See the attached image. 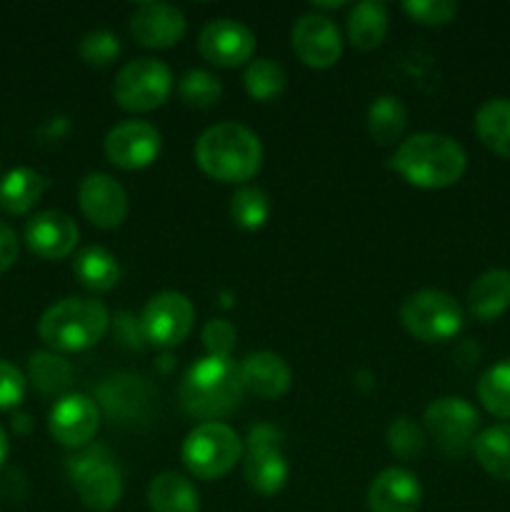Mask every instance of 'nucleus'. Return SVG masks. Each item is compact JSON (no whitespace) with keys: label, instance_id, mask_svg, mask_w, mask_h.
<instances>
[{"label":"nucleus","instance_id":"7","mask_svg":"<svg viewBox=\"0 0 510 512\" xmlns=\"http://www.w3.org/2000/svg\"><path fill=\"white\" fill-rule=\"evenodd\" d=\"M173 75L165 63L155 58H135L115 75V103L128 113H150L168 100Z\"/></svg>","mask_w":510,"mask_h":512},{"label":"nucleus","instance_id":"4","mask_svg":"<svg viewBox=\"0 0 510 512\" xmlns=\"http://www.w3.org/2000/svg\"><path fill=\"white\" fill-rule=\"evenodd\" d=\"M110 313L93 298H65L50 305L38 323V335L53 353H80L105 338Z\"/></svg>","mask_w":510,"mask_h":512},{"label":"nucleus","instance_id":"38","mask_svg":"<svg viewBox=\"0 0 510 512\" xmlns=\"http://www.w3.org/2000/svg\"><path fill=\"white\" fill-rule=\"evenodd\" d=\"M25 398V375L8 360H0V410H13Z\"/></svg>","mask_w":510,"mask_h":512},{"label":"nucleus","instance_id":"10","mask_svg":"<svg viewBox=\"0 0 510 512\" xmlns=\"http://www.w3.org/2000/svg\"><path fill=\"white\" fill-rule=\"evenodd\" d=\"M195 325V308L183 293L165 290L153 295L140 315V330L150 345L158 348H175L188 340Z\"/></svg>","mask_w":510,"mask_h":512},{"label":"nucleus","instance_id":"34","mask_svg":"<svg viewBox=\"0 0 510 512\" xmlns=\"http://www.w3.org/2000/svg\"><path fill=\"white\" fill-rule=\"evenodd\" d=\"M388 445L398 458L415 460L425 448V430L413 418H395L388 428Z\"/></svg>","mask_w":510,"mask_h":512},{"label":"nucleus","instance_id":"2","mask_svg":"<svg viewBox=\"0 0 510 512\" xmlns=\"http://www.w3.org/2000/svg\"><path fill=\"white\" fill-rule=\"evenodd\" d=\"M195 163L218 183H245L263 163L258 135L240 123H220L205 130L195 143Z\"/></svg>","mask_w":510,"mask_h":512},{"label":"nucleus","instance_id":"40","mask_svg":"<svg viewBox=\"0 0 510 512\" xmlns=\"http://www.w3.org/2000/svg\"><path fill=\"white\" fill-rule=\"evenodd\" d=\"M13 428L18 430V433H28V430L33 428V418H30V415H15Z\"/></svg>","mask_w":510,"mask_h":512},{"label":"nucleus","instance_id":"13","mask_svg":"<svg viewBox=\"0 0 510 512\" xmlns=\"http://www.w3.org/2000/svg\"><path fill=\"white\" fill-rule=\"evenodd\" d=\"M293 50L298 60L308 68H333L343 55L340 30L328 15L308 13L293 25Z\"/></svg>","mask_w":510,"mask_h":512},{"label":"nucleus","instance_id":"8","mask_svg":"<svg viewBox=\"0 0 510 512\" xmlns=\"http://www.w3.org/2000/svg\"><path fill=\"white\" fill-rule=\"evenodd\" d=\"M480 418L473 405L463 398H438L425 408L423 430L450 458H460L473 448L478 438Z\"/></svg>","mask_w":510,"mask_h":512},{"label":"nucleus","instance_id":"30","mask_svg":"<svg viewBox=\"0 0 510 512\" xmlns=\"http://www.w3.org/2000/svg\"><path fill=\"white\" fill-rule=\"evenodd\" d=\"M478 398L495 418H510V358L500 360L480 375Z\"/></svg>","mask_w":510,"mask_h":512},{"label":"nucleus","instance_id":"27","mask_svg":"<svg viewBox=\"0 0 510 512\" xmlns=\"http://www.w3.org/2000/svg\"><path fill=\"white\" fill-rule=\"evenodd\" d=\"M475 460L495 480L510 483V425H493L483 430L473 443Z\"/></svg>","mask_w":510,"mask_h":512},{"label":"nucleus","instance_id":"31","mask_svg":"<svg viewBox=\"0 0 510 512\" xmlns=\"http://www.w3.org/2000/svg\"><path fill=\"white\" fill-rule=\"evenodd\" d=\"M243 83L250 98L268 103V100L278 98L283 93L285 83H288V75H285L283 65L275 63V60L258 58L245 68Z\"/></svg>","mask_w":510,"mask_h":512},{"label":"nucleus","instance_id":"21","mask_svg":"<svg viewBox=\"0 0 510 512\" xmlns=\"http://www.w3.org/2000/svg\"><path fill=\"white\" fill-rule=\"evenodd\" d=\"M510 305V270L493 268L473 280L468 290V310L478 320H495Z\"/></svg>","mask_w":510,"mask_h":512},{"label":"nucleus","instance_id":"6","mask_svg":"<svg viewBox=\"0 0 510 512\" xmlns=\"http://www.w3.org/2000/svg\"><path fill=\"white\" fill-rule=\"evenodd\" d=\"M400 320L415 340L445 343L463 328V308L445 290H418L408 295L400 308Z\"/></svg>","mask_w":510,"mask_h":512},{"label":"nucleus","instance_id":"11","mask_svg":"<svg viewBox=\"0 0 510 512\" xmlns=\"http://www.w3.org/2000/svg\"><path fill=\"white\" fill-rule=\"evenodd\" d=\"M160 130L145 120H125L105 135V155L120 170H143L160 155Z\"/></svg>","mask_w":510,"mask_h":512},{"label":"nucleus","instance_id":"22","mask_svg":"<svg viewBox=\"0 0 510 512\" xmlns=\"http://www.w3.org/2000/svg\"><path fill=\"white\" fill-rule=\"evenodd\" d=\"M148 505L153 512H200V495L185 475L165 470L150 480Z\"/></svg>","mask_w":510,"mask_h":512},{"label":"nucleus","instance_id":"14","mask_svg":"<svg viewBox=\"0 0 510 512\" xmlns=\"http://www.w3.org/2000/svg\"><path fill=\"white\" fill-rule=\"evenodd\" d=\"M78 203L85 218L100 230H113L128 218V193L108 173H90L80 180Z\"/></svg>","mask_w":510,"mask_h":512},{"label":"nucleus","instance_id":"29","mask_svg":"<svg viewBox=\"0 0 510 512\" xmlns=\"http://www.w3.org/2000/svg\"><path fill=\"white\" fill-rule=\"evenodd\" d=\"M408 125V110L395 95H380L368 108V133L378 145H390L400 140Z\"/></svg>","mask_w":510,"mask_h":512},{"label":"nucleus","instance_id":"19","mask_svg":"<svg viewBox=\"0 0 510 512\" xmlns=\"http://www.w3.org/2000/svg\"><path fill=\"white\" fill-rule=\"evenodd\" d=\"M423 500L420 480L405 468H388L375 475L368 488L370 512H418Z\"/></svg>","mask_w":510,"mask_h":512},{"label":"nucleus","instance_id":"9","mask_svg":"<svg viewBox=\"0 0 510 512\" xmlns=\"http://www.w3.org/2000/svg\"><path fill=\"white\" fill-rule=\"evenodd\" d=\"M243 473L250 488L260 495H278L288 483V460L280 450V433L270 425L250 430L243 453Z\"/></svg>","mask_w":510,"mask_h":512},{"label":"nucleus","instance_id":"18","mask_svg":"<svg viewBox=\"0 0 510 512\" xmlns=\"http://www.w3.org/2000/svg\"><path fill=\"white\" fill-rule=\"evenodd\" d=\"M238 370L245 393L255 395L260 400L283 398L290 390V383H293L290 365L278 353H270V350L250 353L243 363H238Z\"/></svg>","mask_w":510,"mask_h":512},{"label":"nucleus","instance_id":"41","mask_svg":"<svg viewBox=\"0 0 510 512\" xmlns=\"http://www.w3.org/2000/svg\"><path fill=\"white\" fill-rule=\"evenodd\" d=\"M8 453H10L8 433H5V428H3V425H0V468H3L5 460H8Z\"/></svg>","mask_w":510,"mask_h":512},{"label":"nucleus","instance_id":"25","mask_svg":"<svg viewBox=\"0 0 510 512\" xmlns=\"http://www.w3.org/2000/svg\"><path fill=\"white\" fill-rule=\"evenodd\" d=\"M73 273L80 280V285H85L93 293H108L118 285L120 265L113 253L98 248V245H90V248L78 253L73 263Z\"/></svg>","mask_w":510,"mask_h":512},{"label":"nucleus","instance_id":"1","mask_svg":"<svg viewBox=\"0 0 510 512\" xmlns=\"http://www.w3.org/2000/svg\"><path fill=\"white\" fill-rule=\"evenodd\" d=\"M465 150L458 140L440 133H418L398 145L390 168L405 180L423 190L450 188L465 173Z\"/></svg>","mask_w":510,"mask_h":512},{"label":"nucleus","instance_id":"36","mask_svg":"<svg viewBox=\"0 0 510 512\" xmlns=\"http://www.w3.org/2000/svg\"><path fill=\"white\" fill-rule=\"evenodd\" d=\"M403 10L420 25H445L458 15V3L453 0H408Z\"/></svg>","mask_w":510,"mask_h":512},{"label":"nucleus","instance_id":"39","mask_svg":"<svg viewBox=\"0 0 510 512\" xmlns=\"http://www.w3.org/2000/svg\"><path fill=\"white\" fill-rule=\"evenodd\" d=\"M18 253H20L18 235H15V230L10 228L5 220H0V275H3L5 270L13 268V263L18 260Z\"/></svg>","mask_w":510,"mask_h":512},{"label":"nucleus","instance_id":"5","mask_svg":"<svg viewBox=\"0 0 510 512\" xmlns=\"http://www.w3.org/2000/svg\"><path fill=\"white\" fill-rule=\"evenodd\" d=\"M243 440L225 423H200L183 443V463L198 480H220L243 460Z\"/></svg>","mask_w":510,"mask_h":512},{"label":"nucleus","instance_id":"16","mask_svg":"<svg viewBox=\"0 0 510 512\" xmlns=\"http://www.w3.org/2000/svg\"><path fill=\"white\" fill-rule=\"evenodd\" d=\"M78 225L60 210H45L25 225V245L43 260H63L78 245Z\"/></svg>","mask_w":510,"mask_h":512},{"label":"nucleus","instance_id":"32","mask_svg":"<svg viewBox=\"0 0 510 512\" xmlns=\"http://www.w3.org/2000/svg\"><path fill=\"white\" fill-rule=\"evenodd\" d=\"M230 218L245 230H260L270 218V200L260 188L245 185L230 198Z\"/></svg>","mask_w":510,"mask_h":512},{"label":"nucleus","instance_id":"12","mask_svg":"<svg viewBox=\"0 0 510 512\" xmlns=\"http://www.w3.org/2000/svg\"><path fill=\"white\" fill-rule=\"evenodd\" d=\"M48 430L65 448H85L100 430V408L83 393L63 395L48 415Z\"/></svg>","mask_w":510,"mask_h":512},{"label":"nucleus","instance_id":"24","mask_svg":"<svg viewBox=\"0 0 510 512\" xmlns=\"http://www.w3.org/2000/svg\"><path fill=\"white\" fill-rule=\"evenodd\" d=\"M390 28L388 8L378 0L358 3L348 15V38L358 50H375Z\"/></svg>","mask_w":510,"mask_h":512},{"label":"nucleus","instance_id":"37","mask_svg":"<svg viewBox=\"0 0 510 512\" xmlns=\"http://www.w3.org/2000/svg\"><path fill=\"white\" fill-rule=\"evenodd\" d=\"M235 340H238V333H235L233 325L228 320H208L203 328V345L208 350V355H215V358H230V353L235 350Z\"/></svg>","mask_w":510,"mask_h":512},{"label":"nucleus","instance_id":"17","mask_svg":"<svg viewBox=\"0 0 510 512\" xmlns=\"http://www.w3.org/2000/svg\"><path fill=\"white\" fill-rule=\"evenodd\" d=\"M185 15L168 3H143L130 18V33L145 48H173L185 35Z\"/></svg>","mask_w":510,"mask_h":512},{"label":"nucleus","instance_id":"15","mask_svg":"<svg viewBox=\"0 0 510 512\" xmlns=\"http://www.w3.org/2000/svg\"><path fill=\"white\" fill-rule=\"evenodd\" d=\"M198 50L218 68H238L255 53V35L233 18L210 20L198 38Z\"/></svg>","mask_w":510,"mask_h":512},{"label":"nucleus","instance_id":"35","mask_svg":"<svg viewBox=\"0 0 510 512\" xmlns=\"http://www.w3.org/2000/svg\"><path fill=\"white\" fill-rule=\"evenodd\" d=\"M120 55V43L110 30H93L80 40V58L88 65L103 68Z\"/></svg>","mask_w":510,"mask_h":512},{"label":"nucleus","instance_id":"26","mask_svg":"<svg viewBox=\"0 0 510 512\" xmlns=\"http://www.w3.org/2000/svg\"><path fill=\"white\" fill-rule=\"evenodd\" d=\"M475 133L485 148L500 158H510V98H493L475 113Z\"/></svg>","mask_w":510,"mask_h":512},{"label":"nucleus","instance_id":"33","mask_svg":"<svg viewBox=\"0 0 510 512\" xmlns=\"http://www.w3.org/2000/svg\"><path fill=\"white\" fill-rule=\"evenodd\" d=\"M178 93L183 103L190 105V108L208 110L218 105L220 98H223V83L213 73H208V70H188L180 78Z\"/></svg>","mask_w":510,"mask_h":512},{"label":"nucleus","instance_id":"20","mask_svg":"<svg viewBox=\"0 0 510 512\" xmlns=\"http://www.w3.org/2000/svg\"><path fill=\"white\" fill-rule=\"evenodd\" d=\"M73 485L78 490L80 500L85 503V508L95 512H110L123 498V475H120V468L115 465V458L105 460V463H100L90 473L80 475Z\"/></svg>","mask_w":510,"mask_h":512},{"label":"nucleus","instance_id":"3","mask_svg":"<svg viewBox=\"0 0 510 512\" xmlns=\"http://www.w3.org/2000/svg\"><path fill=\"white\" fill-rule=\"evenodd\" d=\"M243 395L238 365L230 358L215 355L195 360L180 383V400L185 410L195 418H203L205 423H218L220 418L233 413Z\"/></svg>","mask_w":510,"mask_h":512},{"label":"nucleus","instance_id":"28","mask_svg":"<svg viewBox=\"0 0 510 512\" xmlns=\"http://www.w3.org/2000/svg\"><path fill=\"white\" fill-rule=\"evenodd\" d=\"M28 380L43 395H60L73 383V368L63 355L53 350H40L28 360Z\"/></svg>","mask_w":510,"mask_h":512},{"label":"nucleus","instance_id":"23","mask_svg":"<svg viewBox=\"0 0 510 512\" xmlns=\"http://www.w3.org/2000/svg\"><path fill=\"white\" fill-rule=\"evenodd\" d=\"M48 180L33 168H15L0 180V210L8 215H25L40 203Z\"/></svg>","mask_w":510,"mask_h":512}]
</instances>
